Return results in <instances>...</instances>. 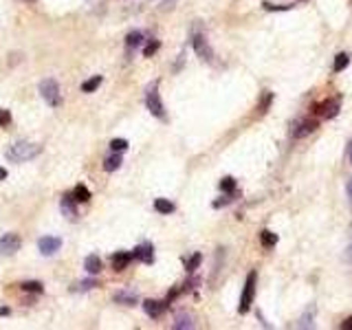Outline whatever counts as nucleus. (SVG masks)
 I'll return each mask as SVG.
<instances>
[{"mask_svg":"<svg viewBox=\"0 0 352 330\" xmlns=\"http://www.w3.org/2000/svg\"><path fill=\"white\" fill-rule=\"evenodd\" d=\"M40 152H42V145L29 143V141H18V143H13L11 148L7 150V159L11 161V163H22V161L35 159Z\"/></svg>","mask_w":352,"mask_h":330,"instance_id":"1","label":"nucleus"},{"mask_svg":"<svg viewBox=\"0 0 352 330\" xmlns=\"http://www.w3.org/2000/svg\"><path fill=\"white\" fill-rule=\"evenodd\" d=\"M40 95L44 97L49 106H53V108H58L60 104H62V93H60V86L55 79H44L42 84H40Z\"/></svg>","mask_w":352,"mask_h":330,"instance_id":"2","label":"nucleus"},{"mask_svg":"<svg viewBox=\"0 0 352 330\" xmlns=\"http://www.w3.org/2000/svg\"><path fill=\"white\" fill-rule=\"evenodd\" d=\"M256 271H251L247 275V282H244V291H242V297H240V306H238V311L240 313H247L249 308H251L253 304V297H256Z\"/></svg>","mask_w":352,"mask_h":330,"instance_id":"3","label":"nucleus"},{"mask_svg":"<svg viewBox=\"0 0 352 330\" xmlns=\"http://www.w3.org/2000/svg\"><path fill=\"white\" fill-rule=\"evenodd\" d=\"M145 104H147V110H150L154 117H159V119H165V108H163L161 104V97H159V86H152L150 90H147V97H145Z\"/></svg>","mask_w":352,"mask_h":330,"instance_id":"4","label":"nucleus"},{"mask_svg":"<svg viewBox=\"0 0 352 330\" xmlns=\"http://www.w3.org/2000/svg\"><path fill=\"white\" fill-rule=\"evenodd\" d=\"M20 245H22V240L18 233H4L0 238V256H13L16 251H20Z\"/></svg>","mask_w":352,"mask_h":330,"instance_id":"5","label":"nucleus"},{"mask_svg":"<svg viewBox=\"0 0 352 330\" xmlns=\"http://www.w3.org/2000/svg\"><path fill=\"white\" fill-rule=\"evenodd\" d=\"M62 247V240L60 238H53V236H47V238H40L38 240V249L42 256H55Z\"/></svg>","mask_w":352,"mask_h":330,"instance_id":"6","label":"nucleus"},{"mask_svg":"<svg viewBox=\"0 0 352 330\" xmlns=\"http://www.w3.org/2000/svg\"><path fill=\"white\" fill-rule=\"evenodd\" d=\"M192 47L194 51H196V55L201 60H211V49H209V44H207V40H205V35H201V33H196L192 38Z\"/></svg>","mask_w":352,"mask_h":330,"instance_id":"7","label":"nucleus"},{"mask_svg":"<svg viewBox=\"0 0 352 330\" xmlns=\"http://www.w3.org/2000/svg\"><path fill=\"white\" fill-rule=\"evenodd\" d=\"M115 302L124 304V306H135L139 302V291L137 288H121V291L115 293Z\"/></svg>","mask_w":352,"mask_h":330,"instance_id":"8","label":"nucleus"},{"mask_svg":"<svg viewBox=\"0 0 352 330\" xmlns=\"http://www.w3.org/2000/svg\"><path fill=\"white\" fill-rule=\"evenodd\" d=\"M165 308H167V302H156V299H145V302H143V311L150 315L152 319L161 317Z\"/></svg>","mask_w":352,"mask_h":330,"instance_id":"9","label":"nucleus"},{"mask_svg":"<svg viewBox=\"0 0 352 330\" xmlns=\"http://www.w3.org/2000/svg\"><path fill=\"white\" fill-rule=\"evenodd\" d=\"M132 260H143L145 264H152L154 262V249H152V245L137 247L135 253H132Z\"/></svg>","mask_w":352,"mask_h":330,"instance_id":"10","label":"nucleus"},{"mask_svg":"<svg viewBox=\"0 0 352 330\" xmlns=\"http://www.w3.org/2000/svg\"><path fill=\"white\" fill-rule=\"evenodd\" d=\"M315 128H317V121L315 119H302L297 124V128L293 130V136H297V139H302V136H306V134H310Z\"/></svg>","mask_w":352,"mask_h":330,"instance_id":"11","label":"nucleus"},{"mask_svg":"<svg viewBox=\"0 0 352 330\" xmlns=\"http://www.w3.org/2000/svg\"><path fill=\"white\" fill-rule=\"evenodd\" d=\"M60 209H62V214L64 216H69V218H75L77 216V205H75V198L73 196H62V202H60Z\"/></svg>","mask_w":352,"mask_h":330,"instance_id":"12","label":"nucleus"},{"mask_svg":"<svg viewBox=\"0 0 352 330\" xmlns=\"http://www.w3.org/2000/svg\"><path fill=\"white\" fill-rule=\"evenodd\" d=\"M130 262H132V253H117V256H112V268L115 271H124Z\"/></svg>","mask_w":352,"mask_h":330,"instance_id":"13","label":"nucleus"},{"mask_svg":"<svg viewBox=\"0 0 352 330\" xmlns=\"http://www.w3.org/2000/svg\"><path fill=\"white\" fill-rule=\"evenodd\" d=\"M84 268L90 273V275H97V273H101V260L99 256H88L84 260Z\"/></svg>","mask_w":352,"mask_h":330,"instance_id":"14","label":"nucleus"},{"mask_svg":"<svg viewBox=\"0 0 352 330\" xmlns=\"http://www.w3.org/2000/svg\"><path fill=\"white\" fill-rule=\"evenodd\" d=\"M121 163H124V161H121V154H119V152H112L108 159H106L104 170L106 172H115V170H119V167H121Z\"/></svg>","mask_w":352,"mask_h":330,"instance_id":"15","label":"nucleus"},{"mask_svg":"<svg viewBox=\"0 0 352 330\" xmlns=\"http://www.w3.org/2000/svg\"><path fill=\"white\" fill-rule=\"evenodd\" d=\"M174 328H176V330H185V328H194V319H192V315H185V313H181V315H176V322H174Z\"/></svg>","mask_w":352,"mask_h":330,"instance_id":"16","label":"nucleus"},{"mask_svg":"<svg viewBox=\"0 0 352 330\" xmlns=\"http://www.w3.org/2000/svg\"><path fill=\"white\" fill-rule=\"evenodd\" d=\"M101 82H104V79H101V75H95V77L86 79V82L81 84V93H95V90L99 88Z\"/></svg>","mask_w":352,"mask_h":330,"instance_id":"17","label":"nucleus"},{"mask_svg":"<svg viewBox=\"0 0 352 330\" xmlns=\"http://www.w3.org/2000/svg\"><path fill=\"white\" fill-rule=\"evenodd\" d=\"M73 198H75V202H88L90 200L88 187H86V185H77V187H75V192H73Z\"/></svg>","mask_w":352,"mask_h":330,"instance_id":"18","label":"nucleus"},{"mask_svg":"<svg viewBox=\"0 0 352 330\" xmlns=\"http://www.w3.org/2000/svg\"><path fill=\"white\" fill-rule=\"evenodd\" d=\"M154 209L159 211V214H172V211H174V205H172L170 200H165V198H156Z\"/></svg>","mask_w":352,"mask_h":330,"instance_id":"19","label":"nucleus"},{"mask_svg":"<svg viewBox=\"0 0 352 330\" xmlns=\"http://www.w3.org/2000/svg\"><path fill=\"white\" fill-rule=\"evenodd\" d=\"M141 42H143V33L141 31H132V33H128V38H126V47L128 49L141 47Z\"/></svg>","mask_w":352,"mask_h":330,"instance_id":"20","label":"nucleus"},{"mask_svg":"<svg viewBox=\"0 0 352 330\" xmlns=\"http://www.w3.org/2000/svg\"><path fill=\"white\" fill-rule=\"evenodd\" d=\"M348 62H350V55H348V53H339V55L335 58L333 70H335V73H341V70H344L346 66H348Z\"/></svg>","mask_w":352,"mask_h":330,"instance_id":"21","label":"nucleus"},{"mask_svg":"<svg viewBox=\"0 0 352 330\" xmlns=\"http://www.w3.org/2000/svg\"><path fill=\"white\" fill-rule=\"evenodd\" d=\"M260 242H262L264 247H275L278 245V236H275L273 231H262L260 233Z\"/></svg>","mask_w":352,"mask_h":330,"instance_id":"22","label":"nucleus"},{"mask_svg":"<svg viewBox=\"0 0 352 330\" xmlns=\"http://www.w3.org/2000/svg\"><path fill=\"white\" fill-rule=\"evenodd\" d=\"M110 150H112V152H124V150H128V141H126V139H112V141H110Z\"/></svg>","mask_w":352,"mask_h":330,"instance_id":"23","label":"nucleus"},{"mask_svg":"<svg viewBox=\"0 0 352 330\" xmlns=\"http://www.w3.org/2000/svg\"><path fill=\"white\" fill-rule=\"evenodd\" d=\"M201 260H203V256H201V253H194V256L190 258V260H187V264H185V268H187V271H196V268H198V264H201Z\"/></svg>","mask_w":352,"mask_h":330,"instance_id":"24","label":"nucleus"},{"mask_svg":"<svg viewBox=\"0 0 352 330\" xmlns=\"http://www.w3.org/2000/svg\"><path fill=\"white\" fill-rule=\"evenodd\" d=\"M220 190L222 192H233L236 190V181H233L231 176H224V179L220 181Z\"/></svg>","mask_w":352,"mask_h":330,"instance_id":"25","label":"nucleus"},{"mask_svg":"<svg viewBox=\"0 0 352 330\" xmlns=\"http://www.w3.org/2000/svg\"><path fill=\"white\" fill-rule=\"evenodd\" d=\"M22 291H31V293H42V284L40 282H24L22 284Z\"/></svg>","mask_w":352,"mask_h":330,"instance_id":"26","label":"nucleus"},{"mask_svg":"<svg viewBox=\"0 0 352 330\" xmlns=\"http://www.w3.org/2000/svg\"><path fill=\"white\" fill-rule=\"evenodd\" d=\"M11 124V110H0V128Z\"/></svg>","mask_w":352,"mask_h":330,"instance_id":"27","label":"nucleus"},{"mask_svg":"<svg viewBox=\"0 0 352 330\" xmlns=\"http://www.w3.org/2000/svg\"><path fill=\"white\" fill-rule=\"evenodd\" d=\"M159 47H161L159 42H152V44H147V47L143 49V55H145V58H152V55H154L156 51H159Z\"/></svg>","mask_w":352,"mask_h":330,"instance_id":"28","label":"nucleus"},{"mask_svg":"<svg viewBox=\"0 0 352 330\" xmlns=\"http://www.w3.org/2000/svg\"><path fill=\"white\" fill-rule=\"evenodd\" d=\"M264 9H269V11H284V9H290V4H273V2H264Z\"/></svg>","mask_w":352,"mask_h":330,"instance_id":"29","label":"nucleus"},{"mask_svg":"<svg viewBox=\"0 0 352 330\" xmlns=\"http://www.w3.org/2000/svg\"><path fill=\"white\" fill-rule=\"evenodd\" d=\"M93 286H97V282H95V280H86V282L77 284V288H75V291H90Z\"/></svg>","mask_w":352,"mask_h":330,"instance_id":"30","label":"nucleus"},{"mask_svg":"<svg viewBox=\"0 0 352 330\" xmlns=\"http://www.w3.org/2000/svg\"><path fill=\"white\" fill-rule=\"evenodd\" d=\"M341 328H352V317H348L344 324H341Z\"/></svg>","mask_w":352,"mask_h":330,"instance_id":"31","label":"nucleus"},{"mask_svg":"<svg viewBox=\"0 0 352 330\" xmlns=\"http://www.w3.org/2000/svg\"><path fill=\"white\" fill-rule=\"evenodd\" d=\"M7 179V170H4V167H0V181H4Z\"/></svg>","mask_w":352,"mask_h":330,"instance_id":"32","label":"nucleus"},{"mask_svg":"<svg viewBox=\"0 0 352 330\" xmlns=\"http://www.w3.org/2000/svg\"><path fill=\"white\" fill-rule=\"evenodd\" d=\"M348 159H350V163H352V141H350V145H348Z\"/></svg>","mask_w":352,"mask_h":330,"instance_id":"33","label":"nucleus"},{"mask_svg":"<svg viewBox=\"0 0 352 330\" xmlns=\"http://www.w3.org/2000/svg\"><path fill=\"white\" fill-rule=\"evenodd\" d=\"M348 192H350V196H352V183H350V185H348Z\"/></svg>","mask_w":352,"mask_h":330,"instance_id":"34","label":"nucleus"}]
</instances>
